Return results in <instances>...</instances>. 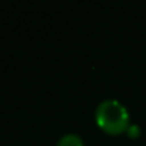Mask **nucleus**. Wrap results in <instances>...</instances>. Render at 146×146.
<instances>
[{"instance_id":"nucleus-3","label":"nucleus","mask_w":146,"mask_h":146,"mask_svg":"<svg viewBox=\"0 0 146 146\" xmlns=\"http://www.w3.org/2000/svg\"><path fill=\"white\" fill-rule=\"evenodd\" d=\"M127 133H129V137H132V138H135V137H138V133H140V129H138V126L137 124H132L130 123V126L127 127V130H126Z\"/></svg>"},{"instance_id":"nucleus-1","label":"nucleus","mask_w":146,"mask_h":146,"mask_svg":"<svg viewBox=\"0 0 146 146\" xmlns=\"http://www.w3.org/2000/svg\"><path fill=\"white\" fill-rule=\"evenodd\" d=\"M96 124L101 127L104 132L116 135L123 133L130 126V115L129 108L121 101L113 98L104 99L98 104L94 111Z\"/></svg>"},{"instance_id":"nucleus-2","label":"nucleus","mask_w":146,"mask_h":146,"mask_svg":"<svg viewBox=\"0 0 146 146\" xmlns=\"http://www.w3.org/2000/svg\"><path fill=\"white\" fill-rule=\"evenodd\" d=\"M57 146H85V143L79 133L69 132L60 137V140L57 141Z\"/></svg>"}]
</instances>
